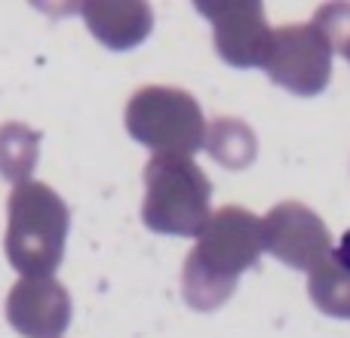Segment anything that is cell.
Segmentation results:
<instances>
[{
    "instance_id": "1",
    "label": "cell",
    "mask_w": 350,
    "mask_h": 338,
    "mask_svg": "<svg viewBox=\"0 0 350 338\" xmlns=\"http://www.w3.org/2000/svg\"><path fill=\"white\" fill-rule=\"evenodd\" d=\"M265 252L261 218L243 206H221L197 234L181 274L185 302L193 311H215L234 296L243 271L258 265Z\"/></svg>"
},
{
    "instance_id": "2",
    "label": "cell",
    "mask_w": 350,
    "mask_h": 338,
    "mask_svg": "<svg viewBox=\"0 0 350 338\" xmlns=\"http://www.w3.org/2000/svg\"><path fill=\"white\" fill-rule=\"evenodd\" d=\"M10 222H6V259L22 277H53L62 265L68 240V212L65 200L43 181H22L12 187Z\"/></svg>"
},
{
    "instance_id": "3",
    "label": "cell",
    "mask_w": 350,
    "mask_h": 338,
    "mask_svg": "<svg viewBox=\"0 0 350 338\" xmlns=\"http://www.w3.org/2000/svg\"><path fill=\"white\" fill-rule=\"evenodd\" d=\"M212 185L203 169L181 154H154L145 166L142 218L157 234L197 237L209 222Z\"/></svg>"
},
{
    "instance_id": "4",
    "label": "cell",
    "mask_w": 350,
    "mask_h": 338,
    "mask_svg": "<svg viewBox=\"0 0 350 338\" xmlns=\"http://www.w3.org/2000/svg\"><path fill=\"white\" fill-rule=\"evenodd\" d=\"M126 133L157 154L191 157L206 145V117L187 90L142 86L126 105Z\"/></svg>"
},
{
    "instance_id": "5",
    "label": "cell",
    "mask_w": 350,
    "mask_h": 338,
    "mask_svg": "<svg viewBox=\"0 0 350 338\" xmlns=\"http://www.w3.org/2000/svg\"><path fill=\"white\" fill-rule=\"evenodd\" d=\"M261 68L273 83L295 96H320L332 77V47L314 22L283 25V28H273L267 59Z\"/></svg>"
},
{
    "instance_id": "6",
    "label": "cell",
    "mask_w": 350,
    "mask_h": 338,
    "mask_svg": "<svg viewBox=\"0 0 350 338\" xmlns=\"http://www.w3.org/2000/svg\"><path fill=\"white\" fill-rule=\"evenodd\" d=\"M261 237H265V252L295 271H314L335 249L323 218L295 200L277 203L261 218Z\"/></svg>"
},
{
    "instance_id": "7",
    "label": "cell",
    "mask_w": 350,
    "mask_h": 338,
    "mask_svg": "<svg viewBox=\"0 0 350 338\" xmlns=\"http://www.w3.org/2000/svg\"><path fill=\"white\" fill-rule=\"evenodd\" d=\"M215 31V49L234 68H261L267 59L273 28L267 25L265 6L258 0H221L197 3Z\"/></svg>"
},
{
    "instance_id": "8",
    "label": "cell",
    "mask_w": 350,
    "mask_h": 338,
    "mask_svg": "<svg viewBox=\"0 0 350 338\" xmlns=\"http://www.w3.org/2000/svg\"><path fill=\"white\" fill-rule=\"evenodd\" d=\"M6 320L25 338H62L71 323V296L55 277H22L6 296Z\"/></svg>"
},
{
    "instance_id": "9",
    "label": "cell",
    "mask_w": 350,
    "mask_h": 338,
    "mask_svg": "<svg viewBox=\"0 0 350 338\" xmlns=\"http://www.w3.org/2000/svg\"><path fill=\"white\" fill-rule=\"evenodd\" d=\"M80 12L92 37L108 49L139 47L154 28V12L142 0H86Z\"/></svg>"
},
{
    "instance_id": "10",
    "label": "cell",
    "mask_w": 350,
    "mask_h": 338,
    "mask_svg": "<svg viewBox=\"0 0 350 338\" xmlns=\"http://www.w3.org/2000/svg\"><path fill=\"white\" fill-rule=\"evenodd\" d=\"M40 154V133L25 123H3L0 127V175L6 181H31Z\"/></svg>"
},
{
    "instance_id": "11",
    "label": "cell",
    "mask_w": 350,
    "mask_h": 338,
    "mask_svg": "<svg viewBox=\"0 0 350 338\" xmlns=\"http://www.w3.org/2000/svg\"><path fill=\"white\" fill-rule=\"evenodd\" d=\"M206 151L212 160L228 169H246L255 160V135L243 120L234 117H218L206 129Z\"/></svg>"
},
{
    "instance_id": "12",
    "label": "cell",
    "mask_w": 350,
    "mask_h": 338,
    "mask_svg": "<svg viewBox=\"0 0 350 338\" xmlns=\"http://www.w3.org/2000/svg\"><path fill=\"white\" fill-rule=\"evenodd\" d=\"M308 292L323 314L350 320V271L341 268L332 255L310 271Z\"/></svg>"
},
{
    "instance_id": "13",
    "label": "cell",
    "mask_w": 350,
    "mask_h": 338,
    "mask_svg": "<svg viewBox=\"0 0 350 338\" xmlns=\"http://www.w3.org/2000/svg\"><path fill=\"white\" fill-rule=\"evenodd\" d=\"M332 259L338 261L341 268H347V271H350V231H347L345 237H341V243H338V246L332 249Z\"/></svg>"
},
{
    "instance_id": "14",
    "label": "cell",
    "mask_w": 350,
    "mask_h": 338,
    "mask_svg": "<svg viewBox=\"0 0 350 338\" xmlns=\"http://www.w3.org/2000/svg\"><path fill=\"white\" fill-rule=\"evenodd\" d=\"M341 55H345V59H350V43H347L345 49H341Z\"/></svg>"
}]
</instances>
